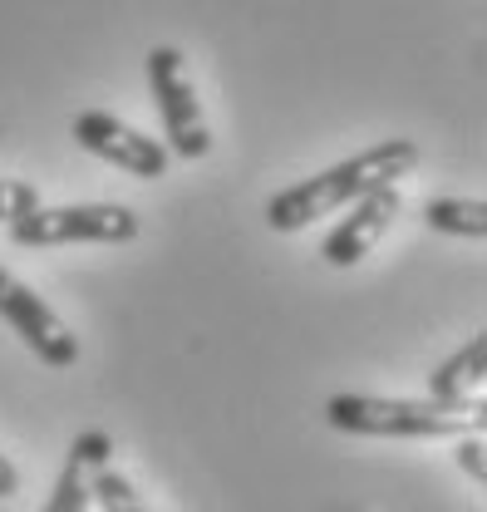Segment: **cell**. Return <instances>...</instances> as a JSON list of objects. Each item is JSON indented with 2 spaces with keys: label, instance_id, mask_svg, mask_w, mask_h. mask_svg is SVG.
<instances>
[{
  "label": "cell",
  "instance_id": "6da1fadb",
  "mask_svg": "<svg viewBox=\"0 0 487 512\" xmlns=\"http://www.w3.org/2000/svg\"><path fill=\"white\" fill-rule=\"evenodd\" d=\"M414 168H419V143L414 138H384V143H374L365 153L305 178L296 188H281L266 202V227L271 232H301L315 217L345 212L369 192L399 188V178H409Z\"/></svg>",
  "mask_w": 487,
  "mask_h": 512
},
{
  "label": "cell",
  "instance_id": "7a4b0ae2",
  "mask_svg": "<svg viewBox=\"0 0 487 512\" xmlns=\"http://www.w3.org/2000/svg\"><path fill=\"white\" fill-rule=\"evenodd\" d=\"M325 424L360 439H463L483 434V409H443L433 399H384V394H335Z\"/></svg>",
  "mask_w": 487,
  "mask_h": 512
},
{
  "label": "cell",
  "instance_id": "3957f363",
  "mask_svg": "<svg viewBox=\"0 0 487 512\" xmlns=\"http://www.w3.org/2000/svg\"><path fill=\"white\" fill-rule=\"evenodd\" d=\"M138 237V212L123 202H69V207H35L10 222L15 247H79V242H109L123 247Z\"/></svg>",
  "mask_w": 487,
  "mask_h": 512
},
{
  "label": "cell",
  "instance_id": "277c9868",
  "mask_svg": "<svg viewBox=\"0 0 487 512\" xmlns=\"http://www.w3.org/2000/svg\"><path fill=\"white\" fill-rule=\"evenodd\" d=\"M148 89H153V109L163 124V148L183 163H197L212 153V128L202 119L197 89L187 79V64L173 45H153L148 50Z\"/></svg>",
  "mask_w": 487,
  "mask_h": 512
},
{
  "label": "cell",
  "instance_id": "5b68a950",
  "mask_svg": "<svg viewBox=\"0 0 487 512\" xmlns=\"http://www.w3.org/2000/svg\"><path fill=\"white\" fill-rule=\"evenodd\" d=\"M69 133L79 138V148H84V153H94V158L114 163V168L128 173V178H143V183L168 178L173 153L163 148V138H148V133H138L133 124H123V119L104 114V109H84V114H74Z\"/></svg>",
  "mask_w": 487,
  "mask_h": 512
},
{
  "label": "cell",
  "instance_id": "8992f818",
  "mask_svg": "<svg viewBox=\"0 0 487 512\" xmlns=\"http://www.w3.org/2000/svg\"><path fill=\"white\" fill-rule=\"evenodd\" d=\"M0 320L25 340V350L30 355H40L50 370H69V365H79V340L69 335V325H64L25 281H15L5 266H0Z\"/></svg>",
  "mask_w": 487,
  "mask_h": 512
},
{
  "label": "cell",
  "instance_id": "52a82bcc",
  "mask_svg": "<svg viewBox=\"0 0 487 512\" xmlns=\"http://www.w3.org/2000/svg\"><path fill=\"white\" fill-rule=\"evenodd\" d=\"M404 212V197H399V188H379L369 192V197H360L355 207H350V217L320 242V256L330 261V266H355V261H365L369 252H374V242L394 227V217Z\"/></svg>",
  "mask_w": 487,
  "mask_h": 512
},
{
  "label": "cell",
  "instance_id": "ba28073f",
  "mask_svg": "<svg viewBox=\"0 0 487 512\" xmlns=\"http://www.w3.org/2000/svg\"><path fill=\"white\" fill-rule=\"evenodd\" d=\"M483 384H487V335H473L458 355H448L428 375V399L443 404V409H483Z\"/></svg>",
  "mask_w": 487,
  "mask_h": 512
},
{
  "label": "cell",
  "instance_id": "9c48e42d",
  "mask_svg": "<svg viewBox=\"0 0 487 512\" xmlns=\"http://www.w3.org/2000/svg\"><path fill=\"white\" fill-rule=\"evenodd\" d=\"M109 458H114V439H109L104 429H84V434L69 444L60 483H55L50 503L40 512H89V503H94V498H89V473L104 468Z\"/></svg>",
  "mask_w": 487,
  "mask_h": 512
},
{
  "label": "cell",
  "instance_id": "30bf717a",
  "mask_svg": "<svg viewBox=\"0 0 487 512\" xmlns=\"http://www.w3.org/2000/svg\"><path fill=\"white\" fill-rule=\"evenodd\" d=\"M424 222L443 237H487V202L483 197H433L424 207Z\"/></svg>",
  "mask_w": 487,
  "mask_h": 512
},
{
  "label": "cell",
  "instance_id": "8fae6325",
  "mask_svg": "<svg viewBox=\"0 0 487 512\" xmlns=\"http://www.w3.org/2000/svg\"><path fill=\"white\" fill-rule=\"evenodd\" d=\"M89 498H94L104 512H148V503L133 493V483L123 478L114 463H104V468L89 473Z\"/></svg>",
  "mask_w": 487,
  "mask_h": 512
},
{
  "label": "cell",
  "instance_id": "7c38bea8",
  "mask_svg": "<svg viewBox=\"0 0 487 512\" xmlns=\"http://www.w3.org/2000/svg\"><path fill=\"white\" fill-rule=\"evenodd\" d=\"M40 207V192L35 183H20V178H0V222L10 227L15 217H25V212H35Z\"/></svg>",
  "mask_w": 487,
  "mask_h": 512
},
{
  "label": "cell",
  "instance_id": "4fadbf2b",
  "mask_svg": "<svg viewBox=\"0 0 487 512\" xmlns=\"http://www.w3.org/2000/svg\"><path fill=\"white\" fill-rule=\"evenodd\" d=\"M483 434H463L458 439V468L473 473V483H487V463H483Z\"/></svg>",
  "mask_w": 487,
  "mask_h": 512
},
{
  "label": "cell",
  "instance_id": "5bb4252c",
  "mask_svg": "<svg viewBox=\"0 0 487 512\" xmlns=\"http://www.w3.org/2000/svg\"><path fill=\"white\" fill-rule=\"evenodd\" d=\"M15 493H20V468L0 453V503H5V498H15Z\"/></svg>",
  "mask_w": 487,
  "mask_h": 512
}]
</instances>
